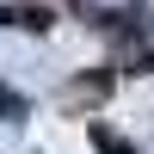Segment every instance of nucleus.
Returning a JSON list of instances; mask_svg holds the SVG:
<instances>
[{
	"label": "nucleus",
	"mask_w": 154,
	"mask_h": 154,
	"mask_svg": "<svg viewBox=\"0 0 154 154\" xmlns=\"http://www.w3.org/2000/svg\"><path fill=\"white\" fill-rule=\"evenodd\" d=\"M93 142H99V154H142V148H130V142H117V136H111L105 123H93Z\"/></svg>",
	"instance_id": "1"
},
{
	"label": "nucleus",
	"mask_w": 154,
	"mask_h": 154,
	"mask_svg": "<svg viewBox=\"0 0 154 154\" xmlns=\"http://www.w3.org/2000/svg\"><path fill=\"white\" fill-rule=\"evenodd\" d=\"M0 117H12V123H19V117H25V99H19V93H12V86H0Z\"/></svg>",
	"instance_id": "2"
}]
</instances>
